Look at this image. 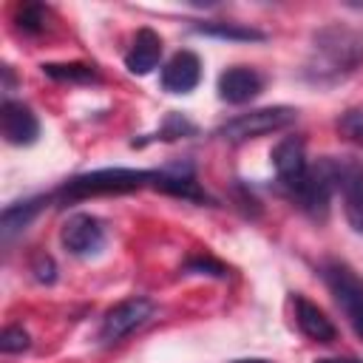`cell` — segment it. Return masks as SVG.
Wrapping results in <instances>:
<instances>
[{
  "mask_svg": "<svg viewBox=\"0 0 363 363\" xmlns=\"http://www.w3.org/2000/svg\"><path fill=\"white\" fill-rule=\"evenodd\" d=\"M363 65V28L329 23L312 34L303 77L312 85H335Z\"/></svg>",
  "mask_w": 363,
  "mask_h": 363,
  "instance_id": "6da1fadb",
  "label": "cell"
},
{
  "mask_svg": "<svg viewBox=\"0 0 363 363\" xmlns=\"http://www.w3.org/2000/svg\"><path fill=\"white\" fill-rule=\"evenodd\" d=\"M156 182V170H130V167H102V170H91V173H79L74 179H68L60 190H57V201L60 204H74L91 196H111V193H130L139 190L145 184Z\"/></svg>",
  "mask_w": 363,
  "mask_h": 363,
  "instance_id": "7a4b0ae2",
  "label": "cell"
},
{
  "mask_svg": "<svg viewBox=\"0 0 363 363\" xmlns=\"http://www.w3.org/2000/svg\"><path fill=\"white\" fill-rule=\"evenodd\" d=\"M320 275H323L335 303L346 315L349 326L363 340V278L343 261H326L320 267Z\"/></svg>",
  "mask_w": 363,
  "mask_h": 363,
  "instance_id": "3957f363",
  "label": "cell"
},
{
  "mask_svg": "<svg viewBox=\"0 0 363 363\" xmlns=\"http://www.w3.org/2000/svg\"><path fill=\"white\" fill-rule=\"evenodd\" d=\"M298 119V111L295 108H286V105H275V108H255V111H247V113H238L233 119H227L216 136L227 139V142H247V139H258L264 133H275V130H284L289 128L292 122Z\"/></svg>",
  "mask_w": 363,
  "mask_h": 363,
  "instance_id": "277c9868",
  "label": "cell"
},
{
  "mask_svg": "<svg viewBox=\"0 0 363 363\" xmlns=\"http://www.w3.org/2000/svg\"><path fill=\"white\" fill-rule=\"evenodd\" d=\"M156 312V303L145 295H133V298H125L119 301L116 306H111L102 318V326H99V340L102 343H116L122 340L125 335H130L133 329L145 326Z\"/></svg>",
  "mask_w": 363,
  "mask_h": 363,
  "instance_id": "5b68a950",
  "label": "cell"
},
{
  "mask_svg": "<svg viewBox=\"0 0 363 363\" xmlns=\"http://www.w3.org/2000/svg\"><path fill=\"white\" fill-rule=\"evenodd\" d=\"M272 167L278 182L298 196L301 187L309 179V162H306V142L301 136H284L275 147H272Z\"/></svg>",
  "mask_w": 363,
  "mask_h": 363,
  "instance_id": "8992f818",
  "label": "cell"
},
{
  "mask_svg": "<svg viewBox=\"0 0 363 363\" xmlns=\"http://www.w3.org/2000/svg\"><path fill=\"white\" fill-rule=\"evenodd\" d=\"M329 167H332L335 190L343 196L346 221L352 224V230L363 233V167L349 159H332V156H329Z\"/></svg>",
  "mask_w": 363,
  "mask_h": 363,
  "instance_id": "52a82bcc",
  "label": "cell"
},
{
  "mask_svg": "<svg viewBox=\"0 0 363 363\" xmlns=\"http://www.w3.org/2000/svg\"><path fill=\"white\" fill-rule=\"evenodd\" d=\"M60 241L62 247L77 255V258H88V255H96L102 247H105V227L96 216L91 213H74L62 230H60Z\"/></svg>",
  "mask_w": 363,
  "mask_h": 363,
  "instance_id": "ba28073f",
  "label": "cell"
},
{
  "mask_svg": "<svg viewBox=\"0 0 363 363\" xmlns=\"http://www.w3.org/2000/svg\"><path fill=\"white\" fill-rule=\"evenodd\" d=\"M0 128H3V139L9 145H34L37 136H40V119L37 113L23 105V102H14V99H6L3 108H0Z\"/></svg>",
  "mask_w": 363,
  "mask_h": 363,
  "instance_id": "9c48e42d",
  "label": "cell"
},
{
  "mask_svg": "<svg viewBox=\"0 0 363 363\" xmlns=\"http://www.w3.org/2000/svg\"><path fill=\"white\" fill-rule=\"evenodd\" d=\"M199 82H201V60L187 48L176 51L162 68V88L170 94H190Z\"/></svg>",
  "mask_w": 363,
  "mask_h": 363,
  "instance_id": "30bf717a",
  "label": "cell"
},
{
  "mask_svg": "<svg viewBox=\"0 0 363 363\" xmlns=\"http://www.w3.org/2000/svg\"><path fill=\"white\" fill-rule=\"evenodd\" d=\"M264 88V79L255 68L247 65H233L218 77V96L230 105H244L250 99H255Z\"/></svg>",
  "mask_w": 363,
  "mask_h": 363,
  "instance_id": "8fae6325",
  "label": "cell"
},
{
  "mask_svg": "<svg viewBox=\"0 0 363 363\" xmlns=\"http://www.w3.org/2000/svg\"><path fill=\"white\" fill-rule=\"evenodd\" d=\"M162 60V37L153 28H139L128 54H125V68L136 77L150 74Z\"/></svg>",
  "mask_w": 363,
  "mask_h": 363,
  "instance_id": "7c38bea8",
  "label": "cell"
},
{
  "mask_svg": "<svg viewBox=\"0 0 363 363\" xmlns=\"http://www.w3.org/2000/svg\"><path fill=\"white\" fill-rule=\"evenodd\" d=\"M292 306H295L298 329H301L306 337H312V340H318V343H332V340L337 337L335 323L326 318V312H323L318 303L306 301L303 295H295V298H292Z\"/></svg>",
  "mask_w": 363,
  "mask_h": 363,
  "instance_id": "4fadbf2b",
  "label": "cell"
},
{
  "mask_svg": "<svg viewBox=\"0 0 363 363\" xmlns=\"http://www.w3.org/2000/svg\"><path fill=\"white\" fill-rule=\"evenodd\" d=\"M153 187H159V190H164V193H170V196L190 199V201H207V193L199 187L196 173H193L190 164H173V167L156 170Z\"/></svg>",
  "mask_w": 363,
  "mask_h": 363,
  "instance_id": "5bb4252c",
  "label": "cell"
},
{
  "mask_svg": "<svg viewBox=\"0 0 363 363\" xmlns=\"http://www.w3.org/2000/svg\"><path fill=\"white\" fill-rule=\"evenodd\" d=\"M45 199L43 196H34V199H26V201H14L3 210L0 216V233H3V241H11L17 233H23L43 210Z\"/></svg>",
  "mask_w": 363,
  "mask_h": 363,
  "instance_id": "9a60e30c",
  "label": "cell"
},
{
  "mask_svg": "<svg viewBox=\"0 0 363 363\" xmlns=\"http://www.w3.org/2000/svg\"><path fill=\"white\" fill-rule=\"evenodd\" d=\"M196 34H207V37H218V40H233V43H255L264 40L267 34L252 28V26H241V23H221V20H210V23H196L193 26Z\"/></svg>",
  "mask_w": 363,
  "mask_h": 363,
  "instance_id": "2e32d148",
  "label": "cell"
},
{
  "mask_svg": "<svg viewBox=\"0 0 363 363\" xmlns=\"http://www.w3.org/2000/svg\"><path fill=\"white\" fill-rule=\"evenodd\" d=\"M43 74L60 82H96L99 79L94 65H85V62H45Z\"/></svg>",
  "mask_w": 363,
  "mask_h": 363,
  "instance_id": "e0dca14e",
  "label": "cell"
},
{
  "mask_svg": "<svg viewBox=\"0 0 363 363\" xmlns=\"http://www.w3.org/2000/svg\"><path fill=\"white\" fill-rule=\"evenodd\" d=\"M14 26L23 34H43L48 26V9L43 3H20L14 9Z\"/></svg>",
  "mask_w": 363,
  "mask_h": 363,
  "instance_id": "ac0fdd59",
  "label": "cell"
},
{
  "mask_svg": "<svg viewBox=\"0 0 363 363\" xmlns=\"http://www.w3.org/2000/svg\"><path fill=\"white\" fill-rule=\"evenodd\" d=\"M337 130H340L349 142L363 145V108H349V111H343L340 119H337Z\"/></svg>",
  "mask_w": 363,
  "mask_h": 363,
  "instance_id": "d6986e66",
  "label": "cell"
},
{
  "mask_svg": "<svg viewBox=\"0 0 363 363\" xmlns=\"http://www.w3.org/2000/svg\"><path fill=\"white\" fill-rule=\"evenodd\" d=\"M28 343H31V337L23 326H6L0 332V352L3 354H20L28 349Z\"/></svg>",
  "mask_w": 363,
  "mask_h": 363,
  "instance_id": "ffe728a7",
  "label": "cell"
},
{
  "mask_svg": "<svg viewBox=\"0 0 363 363\" xmlns=\"http://www.w3.org/2000/svg\"><path fill=\"white\" fill-rule=\"evenodd\" d=\"M184 272H201V275H213V278H227V267L218 264L210 255H196L184 264Z\"/></svg>",
  "mask_w": 363,
  "mask_h": 363,
  "instance_id": "44dd1931",
  "label": "cell"
},
{
  "mask_svg": "<svg viewBox=\"0 0 363 363\" xmlns=\"http://www.w3.org/2000/svg\"><path fill=\"white\" fill-rule=\"evenodd\" d=\"M184 133H196V128H193V125H190L184 116L170 113V116L164 119L162 130H159V139H176V136H184Z\"/></svg>",
  "mask_w": 363,
  "mask_h": 363,
  "instance_id": "7402d4cb",
  "label": "cell"
},
{
  "mask_svg": "<svg viewBox=\"0 0 363 363\" xmlns=\"http://www.w3.org/2000/svg\"><path fill=\"white\" fill-rule=\"evenodd\" d=\"M31 272H34V278H37V281H43V284H51V281L57 278V267H54L51 255H45V252H40V255L34 258Z\"/></svg>",
  "mask_w": 363,
  "mask_h": 363,
  "instance_id": "603a6c76",
  "label": "cell"
},
{
  "mask_svg": "<svg viewBox=\"0 0 363 363\" xmlns=\"http://www.w3.org/2000/svg\"><path fill=\"white\" fill-rule=\"evenodd\" d=\"M315 363H363L360 357H320Z\"/></svg>",
  "mask_w": 363,
  "mask_h": 363,
  "instance_id": "cb8c5ba5",
  "label": "cell"
},
{
  "mask_svg": "<svg viewBox=\"0 0 363 363\" xmlns=\"http://www.w3.org/2000/svg\"><path fill=\"white\" fill-rule=\"evenodd\" d=\"M233 363H267V360H233Z\"/></svg>",
  "mask_w": 363,
  "mask_h": 363,
  "instance_id": "d4e9b609",
  "label": "cell"
}]
</instances>
